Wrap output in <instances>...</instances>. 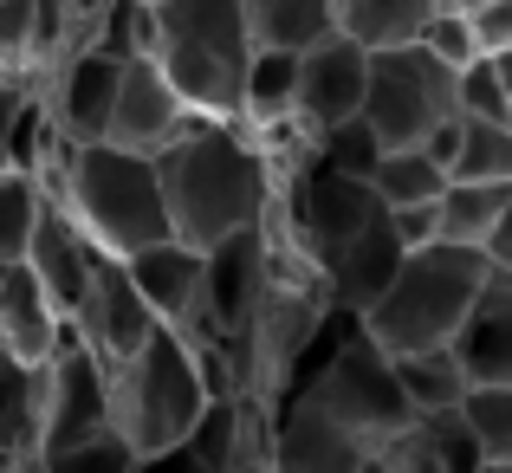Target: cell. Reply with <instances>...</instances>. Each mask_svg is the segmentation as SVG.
<instances>
[{
  "label": "cell",
  "instance_id": "1",
  "mask_svg": "<svg viewBox=\"0 0 512 473\" xmlns=\"http://www.w3.org/2000/svg\"><path fill=\"white\" fill-rule=\"evenodd\" d=\"M273 214L286 227V240L299 247V260L325 279V292L338 305H357V312H370L376 292L396 279L402 253H409L396 240L389 201L376 195L370 175H344L318 156H305L286 175Z\"/></svg>",
  "mask_w": 512,
  "mask_h": 473
},
{
  "label": "cell",
  "instance_id": "2",
  "mask_svg": "<svg viewBox=\"0 0 512 473\" xmlns=\"http://www.w3.org/2000/svg\"><path fill=\"white\" fill-rule=\"evenodd\" d=\"M156 175H163L169 227L188 247H214L279 208L266 137L240 117H195L175 143L156 150Z\"/></svg>",
  "mask_w": 512,
  "mask_h": 473
},
{
  "label": "cell",
  "instance_id": "3",
  "mask_svg": "<svg viewBox=\"0 0 512 473\" xmlns=\"http://www.w3.org/2000/svg\"><path fill=\"white\" fill-rule=\"evenodd\" d=\"M39 182L52 201L78 214L91 240L104 253H143L156 240H169V201H163V175H156L150 150H124V143L98 137V143H65L52 137V150L39 156Z\"/></svg>",
  "mask_w": 512,
  "mask_h": 473
},
{
  "label": "cell",
  "instance_id": "4",
  "mask_svg": "<svg viewBox=\"0 0 512 473\" xmlns=\"http://www.w3.org/2000/svg\"><path fill=\"white\" fill-rule=\"evenodd\" d=\"M253 46L240 0H150V59L201 117H240Z\"/></svg>",
  "mask_w": 512,
  "mask_h": 473
},
{
  "label": "cell",
  "instance_id": "5",
  "mask_svg": "<svg viewBox=\"0 0 512 473\" xmlns=\"http://www.w3.org/2000/svg\"><path fill=\"white\" fill-rule=\"evenodd\" d=\"M104 376H111V422H117V435L137 448L143 467L163 461L169 448H182L188 428L201 422V409H208V396H214L195 344H188L169 318L156 324L124 363H111Z\"/></svg>",
  "mask_w": 512,
  "mask_h": 473
},
{
  "label": "cell",
  "instance_id": "6",
  "mask_svg": "<svg viewBox=\"0 0 512 473\" xmlns=\"http://www.w3.org/2000/svg\"><path fill=\"white\" fill-rule=\"evenodd\" d=\"M493 279L487 247H461V240H428L409 247L376 305L363 312L376 344L389 350H422V344H454L467 312H474L480 286Z\"/></svg>",
  "mask_w": 512,
  "mask_h": 473
},
{
  "label": "cell",
  "instance_id": "7",
  "mask_svg": "<svg viewBox=\"0 0 512 473\" xmlns=\"http://www.w3.org/2000/svg\"><path fill=\"white\" fill-rule=\"evenodd\" d=\"M286 396H299V402H312L318 415H331V422L370 454V467H383V454L396 448V435L422 415L409 402V389H402L389 344H376L370 324H363L331 363H318L312 376H299Z\"/></svg>",
  "mask_w": 512,
  "mask_h": 473
},
{
  "label": "cell",
  "instance_id": "8",
  "mask_svg": "<svg viewBox=\"0 0 512 473\" xmlns=\"http://www.w3.org/2000/svg\"><path fill=\"white\" fill-rule=\"evenodd\" d=\"M461 111V72L415 39V46L370 52V98L363 117L376 124L383 143H422L441 117Z\"/></svg>",
  "mask_w": 512,
  "mask_h": 473
},
{
  "label": "cell",
  "instance_id": "9",
  "mask_svg": "<svg viewBox=\"0 0 512 473\" xmlns=\"http://www.w3.org/2000/svg\"><path fill=\"white\" fill-rule=\"evenodd\" d=\"M104 428H117L111 422V376L65 324L59 350L39 363V473H52L78 441L104 435Z\"/></svg>",
  "mask_w": 512,
  "mask_h": 473
},
{
  "label": "cell",
  "instance_id": "10",
  "mask_svg": "<svg viewBox=\"0 0 512 473\" xmlns=\"http://www.w3.org/2000/svg\"><path fill=\"white\" fill-rule=\"evenodd\" d=\"M156 324H163V312L143 299V286H137V273H130V260H124V253H104V247H98V260H91V279H85V292H78V305H72L78 344H85L91 357L111 370V363H124L130 350H137L143 337L156 331Z\"/></svg>",
  "mask_w": 512,
  "mask_h": 473
},
{
  "label": "cell",
  "instance_id": "11",
  "mask_svg": "<svg viewBox=\"0 0 512 473\" xmlns=\"http://www.w3.org/2000/svg\"><path fill=\"white\" fill-rule=\"evenodd\" d=\"M370 98V46L344 33H325L299 52V137H318L338 117H357Z\"/></svg>",
  "mask_w": 512,
  "mask_h": 473
},
{
  "label": "cell",
  "instance_id": "12",
  "mask_svg": "<svg viewBox=\"0 0 512 473\" xmlns=\"http://www.w3.org/2000/svg\"><path fill=\"white\" fill-rule=\"evenodd\" d=\"M201 111H188V98L169 85V72L150 59V52H137V59H124V78H117V104H111V143H124V150H163L175 143L188 124H195Z\"/></svg>",
  "mask_w": 512,
  "mask_h": 473
},
{
  "label": "cell",
  "instance_id": "13",
  "mask_svg": "<svg viewBox=\"0 0 512 473\" xmlns=\"http://www.w3.org/2000/svg\"><path fill=\"white\" fill-rule=\"evenodd\" d=\"M91 260H98V240L78 227V214L65 208V201H52V195H46V214H39L33 240H26V266H33L39 286L59 299V312H65V318H72L78 292H85V279H91Z\"/></svg>",
  "mask_w": 512,
  "mask_h": 473
},
{
  "label": "cell",
  "instance_id": "14",
  "mask_svg": "<svg viewBox=\"0 0 512 473\" xmlns=\"http://www.w3.org/2000/svg\"><path fill=\"white\" fill-rule=\"evenodd\" d=\"M383 467L389 473H480L487 454H480V441H474L461 409H422L396 435V448L383 454Z\"/></svg>",
  "mask_w": 512,
  "mask_h": 473
},
{
  "label": "cell",
  "instance_id": "15",
  "mask_svg": "<svg viewBox=\"0 0 512 473\" xmlns=\"http://www.w3.org/2000/svg\"><path fill=\"white\" fill-rule=\"evenodd\" d=\"M65 324L72 318H65L59 299L39 286V273L26 260H13L7 279H0V344H7L13 357H26V363H46L52 350H59Z\"/></svg>",
  "mask_w": 512,
  "mask_h": 473
},
{
  "label": "cell",
  "instance_id": "16",
  "mask_svg": "<svg viewBox=\"0 0 512 473\" xmlns=\"http://www.w3.org/2000/svg\"><path fill=\"white\" fill-rule=\"evenodd\" d=\"M454 350H461L474 383H512V266H493V279L480 286L474 312H467L461 337H454Z\"/></svg>",
  "mask_w": 512,
  "mask_h": 473
},
{
  "label": "cell",
  "instance_id": "17",
  "mask_svg": "<svg viewBox=\"0 0 512 473\" xmlns=\"http://www.w3.org/2000/svg\"><path fill=\"white\" fill-rule=\"evenodd\" d=\"M240 124L260 130L266 143H273L279 130H299V52L253 46L247 91H240Z\"/></svg>",
  "mask_w": 512,
  "mask_h": 473
},
{
  "label": "cell",
  "instance_id": "18",
  "mask_svg": "<svg viewBox=\"0 0 512 473\" xmlns=\"http://www.w3.org/2000/svg\"><path fill=\"white\" fill-rule=\"evenodd\" d=\"M0 448L39 473V363L0 350Z\"/></svg>",
  "mask_w": 512,
  "mask_h": 473
},
{
  "label": "cell",
  "instance_id": "19",
  "mask_svg": "<svg viewBox=\"0 0 512 473\" xmlns=\"http://www.w3.org/2000/svg\"><path fill=\"white\" fill-rule=\"evenodd\" d=\"M441 7L448 0H338V26L357 46L383 52V46H415Z\"/></svg>",
  "mask_w": 512,
  "mask_h": 473
},
{
  "label": "cell",
  "instance_id": "20",
  "mask_svg": "<svg viewBox=\"0 0 512 473\" xmlns=\"http://www.w3.org/2000/svg\"><path fill=\"white\" fill-rule=\"evenodd\" d=\"M130 273H137L143 299L156 305L169 324L188 312V299H195V279H201V247H188V240H156V247L130 253Z\"/></svg>",
  "mask_w": 512,
  "mask_h": 473
},
{
  "label": "cell",
  "instance_id": "21",
  "mask_svg": "<svg viewBox=\"0 0 512 473\" xmlns=\"http://www.w3.org/2000/svg\"><path fill=\"white\" fill-rule=\"evenodd\" d=\"M150 467H195V473H240V389L234 396H208L201 422L188 428L182 448H169Z\"/></svg>",
  "mask_w": 512,
  "mask_h": 473
},
{
  "label": "cell",
  "instance_id": "22",
  "mask_svg": "<svg viewBox=\"0 0 512 473\" xmlns=\"http://www.w3.org/2000/svg\"><path fill=\"white\" fill-rule=\"evenodd\" d=\"M389 357H396V376H402V389H409L415 409H461L467 389H474V376H467V363H461L454 344L389 350Z\"/></svg>",
  "mask_w": 512,
  "mask_h": 473
},
{
  "label": "cell",
  "instance_id": "23",
  "mask_svg": "<svg viewBox=\"0 0 512 473\" xmlns=\"http://www.w3.org/2000/svg\"><path fill=\"white\" fill-rule=\"evenodd\" d=\"M240 7H247V26L260 46L305 52L312 39L338 33V0H240Z\"/></svg>",
  "mask_w": 512,
  "mask_h": 473
},
{
  "label": "cell",
  "instance_id": "24",
  "mask_svg": "<svg viewBox=\"0 0 512 473\" xmlns=\"http://www.w3.org/2000/svg\"><path fill=\"white\" fill-rule=\"evenodd\" d=\"M512 182H474V175H448L441 188V240H461V247H487L493 221H500Z\"/></svg>",
  "mask_w": 512,
  "mask_h": 473
},
{
  "label": "cell",
  "instance_id": "25",
  "mask_svg": "<svg viewBox=\"0 0 512 473\" xmlns=\"http://www.w3.org/2000/svg\"><path fill=\"white\" fill-rule=\"evenodd\" d=\"M370 182H376V195H383L389 208H402V201H441V188H448V169H441V162L428 156L422 143H389Z\"/></svg>",
  "mask_w": 512,
  "mask_h": 473
},
{
  "label": "cell",
  "instance_id": "26",
  "mask_svg": "<svg viewBox=\"0 0 512 473\" xmlns=\"http://www.w3.org/2000/svg\"><path fill=\"white\" fill-rule=\"evenodd\" d=\"M39 214H46V182L20 162H0V260H26Z\"/></svg>",
  "mask_w": 512,
  "mask_h": 473
},
{
  "label": "cell",
  "instance_id": "27",
  "mask_svg": "<svg viewBox=\"0 0 512 473\" xmlns=\"http://www.w3.org/2000/svg\"><path fill=\"white\" fill-rule=\"evenodd\" d=\"M454 175H474V182H512V117L461 111V156H454Z\"/></svg>",
  "mask_w": 512,
  "mask_h": 473
},
{
  "label": "cell",
  "instance_id": "28",
  "mask_svg": "<svg viewBox=\"0 0 512 473\" xmlns=\"http://www.w3.org/2000/svg\"><path fill=\"white\" fill-rule=\"evenodd\" d=\"M389 143L376 137V124L370 117H338V124H325L318 137H305V156H318V162H331V169H344V175H376V162H383Z\"/></svg>",
  "mask_w": 512,
  "mask_h": 473
},
{
  "label": "cell",
  "instance_id": "29",
  "mask_svg": "<svg viewBox=\"0 0 512 473\" xmlns=\"http://www.w3.org/2000/svg\"><path fill=\"white\" fill-rule=\"evenodd\" d=\"M461 415H467V428H474L487 467L512 473V383H474L467 402H461Z\"/></svg>",
  "mask_w": 512,
  "mask_h": 473
},
{
  "label": "cell",
  "instance_id": "30",
  "mask_svg": "<svg viewBox=\"0 0 512 473\" xmlns=\"http://www.w3.org/2000/svg\"><path fill=\"white\" fill-rule=\"evenodd\" d=\"M422 46L435 52V59H448L454 72H461V65H474L480 52V26H474V13H461V7H441L435 20H428V33H422Z\"/></svg>",
  "mask_w": 512,
  "mask_h": 473
},
{
  "label": "cell",
  "instance_id": "31",
  "mask_svg": "<svg viewBox=\"0 0 512 473\" xmlns=\"http://www.w3.org/2000/svg\"><path fill=\"white\" fill-rule=\"evenodd\" d=\"M39 111V91L26 72H0V162H20V137Z\"/></svg>",
  "mask_w": 512,
  "mask_h": 473
},
{
  "label": "cell",
  "instance_id": "32",
  "mask_svg": "<svg viewBox=\"0 0 512 473\" xmlns=\"http://www.w3.org/2000/svg\"><path fill=\"white\" fill-rule=\"evenodd\" d=\"M461 111L512 117V98H506V78H500V59H493V52H480L474 65H461Z\"/></svg>",
  "mask_w": 512,
  "mask_h": 473
},
{
  "label": "cell",
  "instance_id": "33",
  "mask_svg": "<svg viewBox=\"0 0 512 473\" xmlns=\"http://www.w3.org/2000/svg\"><path fill=\"white\" fill-rule=\"evenodd\" d=\"M389 221H396L402 247H428V240H441V208H435V201H402V208H389Z\"/></svg>",
  "mask_w": 512,
  "mask_h": 473
},
{
  "label": "cell",
  "instance_id": "34",
  "mask_svg": "<svg viewBox=\"0 0 512 473\" xmlns=\"http://www.w3.org/2000/svg\"><path fill=\"white\" fill-rule=\"evenodd\" d=\"M474 26H480V46H487V52H512V0H487V7H474Z\"/></svg>",
  "mask_w": 512,
  "mask_h": 473
},
{
  "label": "cell",
  "instance_id": "35",
  "mask_svg": "<svg viewBox=\"0 0 512 473\" xmlns=\"http://www.w3.org/2000/svg\"><path fill=\"white\" fill-rule=\"evenodd\" d=\"M487 260L493 266H512V195H506L500 221H493V234H487Z\"/></svg>",
  "mask_w": 512,
  "mask_h": 473
},
{
  "label": "cell",
  "instance_id": "36",
  "mask_svg": "<svg viewBox=\"0 0 512 473\" xmlns=\"http://www.w3.org/2000/svg\"><path fill=\"white\" fill-rule=\"evenodd\" d=\"M500 59V78H506V98H512V52H493Z\"/></svg>",
  "mask_w": 512,
  "mask_h": 473
},
{
  "label": "cell",
  "instance_id": "37",
  "mask_svg": "<svg viewBox=\"0 0 512 473\" xmlns=\"http://www.w3.org/2000/svg\"><path fill=\"white\" fill-rule=\"evenodd\" d=\"M0 473H26V467H20V461H13V454H7V448H0Z\"/></svg>",
  "mask_w": 512,
  "mask_h": 473
},
{
  "label": "cell",
  "instance_id": "38",
  "mask_svg": "<svg viewBox=\"0 0 512 473\" xmlns=\"http://www.w3.org/2000/svg\"><path fill=\"white\" fill-rule=\"evenodd\" d=\"M448 7H461V13H474V7H487V0H448Z\"/></svg>",
  "mask_w": 512,
  "mask_h": 473
},
{
  "label": "cell",
  "instance_id": "39",
  "mask_svg": "<svg viewBox=\"0 0 512 473\" xmlns=\"http://www.w3.org/2000/svg\"><path fill=\"white\" fill-rule=\"evenodd\" d=\"M7 266H13V260H0V279H7Z\"/></svg>",
  "mask_w": 512,
  "mask_h": 473
}]
</instances>
